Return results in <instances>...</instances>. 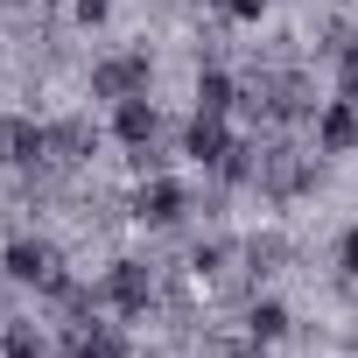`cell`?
I'll return each instance as SVG.
<instances>
[{
	"label": "cell",
	"instance_id": "6da1fadb",
	"mask_svg": "<svg viewBox=\"0 0 358 358\" xmlns=\"http://www.w3.org/2000/svg\"><path fill=\"white\" fill-rule=\"evenodd\" d=\"M0 274H15V281H43V288H64V274H57V246H43V239H15L8 260H0Z\"/></svg>",
	"mask_w": 358,
	"mask_h": 358
},
{
	"label": "cell",
	"instance_id": "7a4b0ae2",
	"mask_svg": "<svg viewBox=\"0 0 358 358\" xmlns=\"http://www.w3.org/2000/svg\"><path fill=\"white\" fill-rule=\"evenodd\" d=\"M148 92V57H106L92 71V99H141Z\"/></svg>",
	"mask_w": 358,
	"mask_h": 358
},
{
	"label": "cell",
	"instance_id": "3957f363",
	"mask_svg": "<svg viewBox=\"0 0 358 358\" xmlns=\"http://www.w3.org/2000/svg\"><path fill=\"white\" fill-rule=\"evenodd\" d=\"M148 295H155L148 267H141V260H113V274H106V302H113L120 316H141V309H148Z\"/></svg>",
	"mask_w": 358,
	"mask_h": 358
},
{
	"label": "cell",
	"instance_id": "277c9868",
	"mask_svg": "<svg viewBox=\"0 0 358 358\" xmlns=\"http://www.w3.org/2000/svg\"><path fill=\"white\" fill-rule=\"evenodd\" d=\"M43 155H50V127L0 120V169H22V162H43Z\"/></svg>",
	"mask_w": 358,
	"mask_h": 358
},
{
	"label": "cell",
	"instance_id": "5b68a950",
	"mask_svg": "<svg viewBox=\"0 0 358 358\" xmlns=\"http://www.w3.org/2000/svg\"><path fill=\"white\" fill-rule=\"evenodd\" d=\"M183 148H190V162L218 169V162H225V155H232L239 141L225 134V113H197V120H190V141H183Z\"/></svg>",
	"mask_w": 358,
	"mask_h": 358
},
{
	"label": "cell",
	"instance_id": "8992f818",
	"mask_svg": "<svg viewBox=\"0 0 358 358\" xmlns=\"http://www.w3.org/2000/svg\"><path fill=\"white\" fill-rule=\"evenodd\" d=\"M64 358H127V337L113 330V323H71V337H64Z\"/></svg>",
	"mask_w": 358,
	"mask_h": 358
},
{
	"label": "cell",
	"instance_id": "52a82bcc",
	"mask_svg": "<svg viewBox=\"0 0 358 358\" xmlns=\"http://www.w3.org/2000/svg\"><path fill=\"white\" fill-rule=\"evenodd\" d=\"M134 211H141L148 225H176V218H183V183H169V176H155V183H141Z\"/></svg>",
	"mask_w": 358,
	"mask_h": 358
},
{
	"label": "cell",
	"instance_id": "ba28073f",
	"mask_svg": "<svg viewBox=\"0 0 358 358\" xmlns=\"http://www.w3.org/2000/svg\"><path fill=\"white\" fill-rule=\"evenodd\" d=\"M316 148H323V155H344V148H358V106H344V99H337V106L316 120Z\"/></svg>",
	"mask_w": 358,
	"mask_h": 358
},
{
	"label": "cell",
	"instance_id": "9c48e42d",
	"mask_svg": "<svg viewBox=\"0 0 358 358\" xmlns=\"http://www.w3.org/2000/svg\"><path fill=\"white\" fill-rule=\"evenodd\" d=\"M113 134H120L127 148H148V141H155V106H148V92H141V99H120Z\"/></svg>",
	"mask_w": 358,
	"mask_h": 358
},
{
	"label": "cell",
	"instance_id": "30bf717a",
	"mask_svg": "<svg viewBox=\"0 0 358 358\" xmlns=\"http://www.w3.org/2000/svg\"><path fill=\"white\" fill-rule=\"evenodd\" d=\"M92 141H99V134H92L85 120H64V127H50V148H57L64 162H78V155H92Z\"/></svg>",
	"mask_w": 358,
	"mask_h": 358
},
{
	"label": "cell",
	"instance_id": "8fae6325",
	"mask_svg": "<svg viewBox=\"0 0 358 358\" xmlns=\"http://www.w3.org/2000/svg\"><path fill=\"white\" fill-rule=\"evenodd\" d=\"M197 113H232V78L225 71H204L197 78Z\"/></svg>",
	"mask_w": 358,
	"mask_h": 358
},
{
	"label": "cell",
	"instance_id": "7c38bea8",
	"mask_svg": "<svg viewBox=\"0 0 358 358\" xmlns=\"http://www.w3.org/2000/svg\"><path fill=\"white\" fill-rule=\"evenodd\" d=\"M246 323H253V337H260V344H274V337L288 330V309H281V302H253V316H246Z\"/></svg>",
	"mask_w": 358,
	"mask_h": 358
},
{
	"label": "cell",
	"instance_id": "4fadbf2b",
	"mask_svg": "<svg viewBox=\"0 0 358 358\" xmlns=\"http://www.w3.org/2000/svg\"><path fill=\"white\" fill-rule=\"evenodd\" d=\"M337 99L358 106V43H344V57H337Z\"/></svg>",
	"mask_w": 358,
	"mask_h": 358
},
{
	"label": "cell",
	"instance_id": "5bb4252c",
	"mask_svg": "<svg viewBox=\"0 0 358 358\" xmlns=\"http://www.w3.org/2000/svg\"><path fill=\"white\" fill-rule=\"evenodd\" d=\"M218 8H225V22H260L267 0H218Z\"/></svg>",
	"mask_w": 358,
	"mask_h": 358
},
{
	"label": "cell",
	"instance_id": "9a60e30c",
	"mask_svg": "<svg viewBox=\"0 0 358 358\" xmlns=\"http://www.w3.org/2000/svg\"><path fill=\"white\" fill-rule=\"evenodd\" d=\"M8 358H43V344H36L29 330H15V337H8Z\"/></svg>",
	"mask_w": 358,
	"mask_h": 358
},
{
	"label": "cell",
	"instance_id": "2e32d148",
	"mask_svg": "<svg viewBox=\"0 0 358 358\" xmlns=\"http://www.w3.org/2000/svg\"><path fill=\"white\" fill-rule=\"evenodd\" d=\"M337 260H344V274H358V225L337 239Z\"/></svg>",
	"mask_w": 358,
	"mask_h": 358
},
{
	"label": "cell",
	"instance_id": "e0dca14e",
	"mask_svg": "<svg viewBox=\"0 0 358 358\" xmlns=\"http://www.w3.org/2000/svg\"><path fill=\"white\" fill-rule=\"evenodd\" d=\"M78 22H106V0H78Z\"/></svg>",
	"mask_w": 358,
	"mask_h": 358
},
{
	"label": "cell",
	"instance_id": "ac0fdd59",
	"mask_svg": "<svg viewBox=\"0 0 358 358\" xmlns=\"http://www.w3.org/2000/svg\"><path fill=\"white\" fill-rule=\"evenodd\" d=\"M225 358H267V344L253 337V344H239V351H225Z\"/></svg>",
	"mask_w": 358,
	"mask_h": 358
},
{
	"label": "cell",
	"instance_id": "d6986e66",
	"mask_svg": "<svg viewBox=\"0 0 358 358\" xmlns=\"http://www.w3.org/2000/svg\"><path fill=\"white\" fill-rule=\"evenodd\" d=\"M0 323H8V316H0Z\"/></svg>",
	"mask_w": 358,
	"mask_h": 358
}]
</instances>
